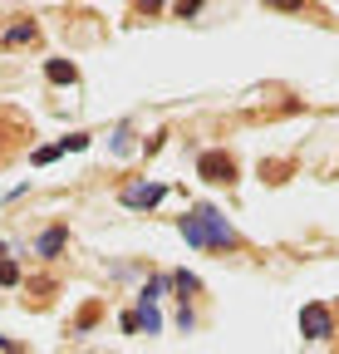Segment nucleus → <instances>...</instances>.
<instances>
[{
  "label": "nucleus",
  "mask_w": 339,
  "mask_h": 354,
  "mask_svg": "<svg viewBox=\"0 0 339 354\" xmlns=\"http://www.w3.org/2000/svg\"><path fill=\"white\" fill-rule=\"evenodd\" d=\"M59 158V143H45V148H35V167H45V162H55Z\"/></svg>",
  "instance_id": "9d476101"
},
{
  "label": "nucleus",
  "mask_w": 339,
  "mask_h": 354,
  "mask_svg": "<svg viewBox=\"0 0 339 354\" xmlns=\"http://www.w3.org/2000/svg\"><path fill=\"white\" fill-rule=\"evenodd\" d=\"M89 148V133H69V138H59V153H84Z\"/></svg>",
  "instance_id": "6e6552de"
},
{
  "label": "nucleus",
  "mask_w": 339,
  "mask_h": 354,
  "mask_svg": "<svg viewBox=\"0 0 339 354\" xmlns=\"http://www.w3.org/2000/svg\"><path fill=\"white\" fill-rule=\"evenodd\" d=\"M64 241H69V232H64V227H50L45 236H39V246H35V251H39V256H59V251H64Z\"/></svg>",
  "instance_id": "423d86ee"
},
{
  "label": "nucleus",
  "mask_w": 339,
  "mask_h": 354,
  "mask_svg": "<svg viewBox=\"0 0 339 354\" xmlns=\"http://www.w3.org/2000/svg\"><path fill=\"white\" fill-rule=\"evenodd\" d=\"M162 197H167L162 183H133V187H123V192H118V202L128 207V212H153Z\"/></svg>",
  "instance_id": "f03ea898"
},
{
  "label": "nucleus",
  "mask_w": 339,
  "mask_h": 354,
  "mask_svg": "<svg viewBox=\"0 0 339 354\" xmlns=\"http://www.w3.org/2000/svg\"><path fill=\"white\" fill-rule=\"evenodd\" d=\"M197 172L206 177V183H231V177H236V162H231L226 153H202V158H197Z\"/></svg>",
  "instance_id": "20e7f679"
},
{
  "label": "nucleus",
  "mask_w": 339,
  "mask_h": 354,
  "mask_svg": "<svg viewBox=\"0 0 339 354\" xmlns=\"http://www.w3.org/2000/svg\"><path fill=\"white\" fill-rule=\"evenodd\" d=\"M45 79L50 84H79V69L69 59H45Z\"/></svg>",
  "instance_id": "39448f33"
},
{
  "label": "nucleus",
  "mask_w": 339,
  "mask_h": 354,
  "mask_svg": "<svg viewBox=\"0 0 339 354\" xmlns=\"http://www.w3.org/2000/svg\"><path fill=\"white\" fill-rule=\"evenodd\" d=\"M20 281V266L15 261H0V286H15Z\"/></svg>",
  "instance_id": "9b49d317"
},
{
  "label": "nucleus",
  "mask_w": 339,
  "mask_h": 354,
  "mask_svg": "<svg viewBox=\"0 0 339 354\" xmlns=\"http://www.w3.org/2000/svg\"><path fill=\"white\" fill-rule=\"evenodd\" d=\"M138 6H143V10H162V0H138Z\"/></svg>",
  "instance_id": "a211bd4d"
},
{
  "label": "nucleus",
  "mask_w": 339,
  "mask_h": 354,
  "mask_svg": "<svg viewBox=\"0 0 339 354\" xmlns=\"http://www.w3.org/2000/svg\"><path fill=\"white\" fill-rule=\"evenodd\" d=\"M177 232L187 236V246H197V251H236L241 246V236H236V227L217 212V207H192L182 221H177Z\"/></svg>",
  "instance_id": "f257e3e1"
},
{
  "label": "nucleus",
  "mask_w": 339,
  "mask_h": 354,
  "mask_svg": "<svg viewBox=\"0 0 339 354\" xmlns=\"http://www.w3.org/2000/svg\"><path fill=\"white\" fill-rule=\"evenodd\" d=\"M35 35H39L35 25H10V30H6V44H25V39H35Z\"/></svg>",
  "instance_id": "1a4fd4ad"
},
{
  "label": "nucleus",
  "mask_w": 339,
  "mask_h": 354,
  "mask_svg": "<svg viewBox=\"0 0 339 354\" xmlns=\"http://www.w3.org/2000/svg\"><path fill=\"white\" fill-rule=\"evenodd\" d=\"M177 325H182V330H197V315H192V310H187V305L177 310Z\"/></svg>",
  "instance_id": "dca6fc26"
},
{
  "label": "nucleus",
  "mask_w": 339,
  "mask_h": 354,
  "mask_svg": "<svg viewBox=\"0 0 339 354\" xmlns=\"http://www.w3.org/2000/svg\"><path fill=\"white\" fill-rule=\"evenodd\" d=\"M266 6H271V10H300L305 0H266Z\"/></svg>",
  "instance_id": "2eb2a0df"
},
{
  "label": "nucleus",
  "mask_w": 339,
  "mask_h": 354,
  "mask_svg": "<svg viewBox=\"0 0 339 354\" xmlns=\"http://www.w3.org/2000/svg\"><path fill=\"white\" fill-rule=\"evenodd\" d=\"M113 148H118V153H128V148H133V143H128V123H118V133H113Z\"/></svg>",
  "instance_id": "4468645a"
},
{
  "label": "nucleus",
  "mask_w": 339,
  "mask_h": 354,
  "mask_svg": "<svg viewBox=\"0 0 339 354\" xmlns=\"http://www.w3.org/2000/svg\"><path fill=\"white\" fill-rule=\"evenodd\" d=\"M173 10H177V15H182V20H192V15H197V10H202V0H173Z\"/></svg>",
  "instance_id": "ddd939ff"
},
{
  "label": "nucleus",
  "mask_w": 339,
  "mask_h": 354,
  "mask_svg": "<svg viewBox=\"0 0 339 354\" xmlns=\"http://www.w3.org/2000/svg\"><path fill=\"white\" fill-rule=\"evenodd\" d=\"M0 349H6V354H20V344H10L6 335H0Z\"/></svg>",
  "instance_id": "f3484780"
},
{
  "label": "nucleus",
  "mask_w": 339,
  "mask_h": 354,
  "mask_svg": "<svg viewBox=\"0 0 339 354\" xmlns=\"http://www.w3.org/2000/svg\"><path fill=\"white\" fill-rule=\"evenodd\" d=\"M138 330H148V335H157V330H162L157 305H138Z\"/></svg>",
  "instance_id": "0eeeda50"
},
{
  "label": "nucleus",
  "mask_w": 339,
  "mask_h": 354,
  "mask_svg": "<svg viewBox=\"0 0 339 354\" xmlns=\"http://www.w3.org/2000/svg\"><path fill=\"white\" fill-rule=\"evenodd\" d=\"M300 335H305V339H329V335H334V320H329V310H325L320 300H310V305L300 310Z\"/></svg>",
  "instance_id": "7ed1b4c3"
},
{
  "label": "nucleus",
  "mask_w": 339,
  "mask_h": 354,
  "mask_svg": "<svg viewBox=\"0 0 339 354\" xmlns=\"http://www.w3.org/2000/svg\"><path fill=\"white\" fill-rule=\"evenodd\" d=\"M173 286H177L182 295H192V290H197V276H192V271H177V276H173Z\"/></svg>",
  "instance_id": "f8f14e48"
}]
</instances>
